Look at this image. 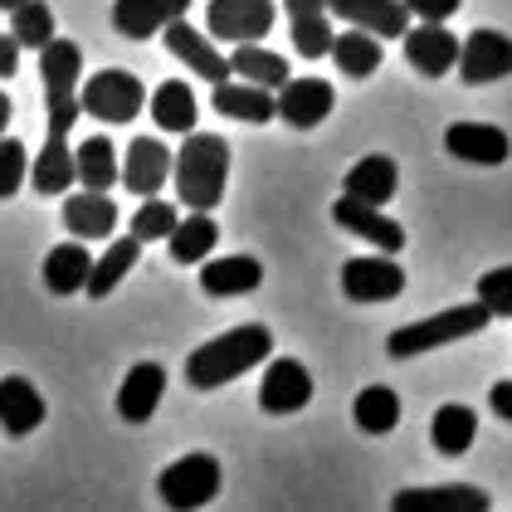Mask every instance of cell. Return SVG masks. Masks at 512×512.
Returning a JSON list of instances; mask_svg holds the SVG:
<instances>
[{
  "label": "cell",
  "instance_id": "cell-1",
  "mask_svg": "<svg viewBox=\"0 0 512 512\" xmlns=\"http://www.w3.org/2000/svg\"><path fill=\"white\" fill-rule=\"evenodd\" d=\"M83 49L79 40H49L40 49V79H44V108H49V137L40 157L30 166V186L40 196H64L79 181V152L69 147V127L79 122L83 108Z\"/></svg>",
  "mask_w": 512,
  "mask_h": 512
},
{
  "label": "cell",
  "instance_id": "cell-2",
  "mask_svg": "<svg viewBox=\"0 0 512 512\" xmlns=\"http://www.w3.org/2000/svg\"><path fill=\"white\" fill-rule=\"evenodd\" d=\"M269 352H274V332L264 322H244L186 356V381H191V391H220V386L239 381L244 371H254Z\"/></svg>",
  "mask_w": 512,
  "mask_h": 512
},
{
  "label": "cell",
  "instance_id": "cell-3",
  "mask_svg": "<svg viewBox=\"0 0 512 512\" xmlns=\"http://www.w3.org/2000/svg\"><path fill=\"white\" fill-rule=\"evenodd\" d=\"M176 196L191 210H215L225 200L230 181V142L215 132H186L181 152H176Z\"/></svg>",
  "mask_w": 512,
  "mask_h": 512
},
{
  "label": "cell",
  "instance_id": "cell-4",
  "mask_svg": "<svg viewBox=\"0 0 512 512\" xmlns=\"http://www.w3.org/2000/svg\"><path fill=\"white\" fill-rule=\"evenodd\" d=\"M488 322H493V313H488L483 298H478V303H464V308H444V313L420 317V322H410V327H395L391 337H386V356L405 361V356H420V352H439V347H449V342L478 337Z\"/></svg>",
  "mask_w": 512,
  "mask_h": 512
},
{
  "label": "cell",
  "instance_id": "cell-5",
  "mask_svg": "<svg viewBox=\"0 0 512 512\" xmlns=\"http://www.w3.org/2000/svg\"><path fill=\"white\" fill-rule=\"evenodd\" d=\"M157 493L161 503L176 512L215 503V493H220V459L215 454H186V459L166 464L157 478Z\"/></svg>",
  "mask_w": 512,
  "mask_h": 512
},
{
  "label": "cell",
  "instance_id": "cell-6",
  "mask_svg": "<svg viewBox=\"0 0 512 512\" xmlns=\"http://www.w3.org/2000/svg\"><path fill=\"white\" fill-rule=\"evenodd\" d=\"M147 108V88L127 69H98L93 79H83V113L98 122H132Z\"/></svg>",
  "mask_w": 512,
  "mask_h": 512
},
{
  "label": "cell",
  "instance_id": "cell-7",
  "mask_svg": "<svg viewBox=\"0 0 512 512\" xmlns=\"http://www.w3.org/2000/svg\"><path fill=\"white\" fill-rule=\"evenodd\" d=\"M342 293L352 303H391L405 293V269L395 264V254H366L342 264Z\"/></svg>",
  "mask_w": 512,
  "mask_h": 512
},
{
  "label": "cell",
  "instance_id": "cell-8",
  "mask_svg": "<svg viewBox=\"0 0 512 512\" xmlns=\"http://www.w3.org/2000/svg\"><path fill=\"white\" fill-rule=\"evenodd\" d=\"M205 30L215 40H264L274 30V0H210L205 5Z\"/></svg>",
  "mask_w": 512,
  "mask_h": 512
},
{
  "label": "cell",
  "instance_id": "cell-9",
  "mask_svg": "<svg viewBox=\"0 0 512 512\" xmlns=\"http://www.w3.org/2000/svg\"><path fill=\"white\" fill-rule=\"evenodd\" d=\"M459 49H464V40L449 35L444 20H420L415 30H405V59L425 79H444L449 69H459Z\"/></svg>",
  "mask_w": 512,
  "mask_h": 512
},
{
  "label": "cell",
  "instance_id": "cell-10",
  "mask_svg": "<svg viewBox=\"0 0 512 512\" xmlns=\"http://www.w3.org/2000/svg\"><path fill=\"white\" fill-rule=\"evenodd\" d=\"M171 176H176V152H166L161 137H137L127 147V157H122V186L132 196H142V200L161 196V186Z\"/></svg>",
  "mask_w": 512,
  "mask_h": 512
},
{
  "label": "cell",
  "instance_id": "cell-11",
  "mask_svg": "<svg viewBox=\"0 0 512 512\" xmlns=\"http://www.w3.org/2000/svg\"><path fill=\"white\" fill-rule=\"evenodd\" d=\"M332 220H337L347 235H361L366 244H376V249H386V254H400V249H405V230L395 225L381 205H371V200H356L342 191V200L332 205Z\"/></svg>",
  "mask_w": 512,
  "mask_h": 512
},
{
  "label": "cell",
  "instance_id": "cell-12",
  "mask_svg": "<svg viewBox=\"0 0 512 512\" xmlns=\"http://www.w3.org/2000/svg\"><path fill=\"white\" fill-rule=\"evenodd\" d=\"M512 74V40L503 30H473L459 49V79L464 83H498Z\"/></svg>",
  "mask_w": 512,
  "mask_h": 512
},
{
  "label": "cell",
  "instance_id": "cell-13",
  "mask_svg": "<svg viewBox=\"0 0 512 512\" xmlns=\"http://www.w3.org/2000/svg\"><path fill=\"white\" fill-rule=\"evenodd\" d=\"M308 400H313V376H308V366L293 361V356H278L274 366L264 371V386H259L264 415H298Z\"/></svg>",
  "mask_w": 512,
  "mask_h": 512
},
{
  "label": "cell",
  "instance_id": "cell-14",
  "mask_svg": "<svg viewBox=\"0 0 512 512\" xmlns=\"http://www.w3.org/2000/svg\"><path fill=\"white\" fill-rule=\"evenodd\" d=\"M161 40H166V49H171V54H176V59H181V64H186L196 79L225 83L230 74H235V69H230V59H225L215 44L205 40L191 20H176V25H166V30H161Z\"/></svg>",
  "mask_w": 512,
  "mask_h": 512
},
{
  "label": "cell",
  "instance_id": "cell-15",
  "mask_svg": "<svg viewBox=\"0 0 512 512\" xmlns=\"http://www.w3.org/2000/svg\"><path fill=\"white\" fill-rule=\"evenodd\" d=\"M444 147H449V157L473 161V166H503L512 157L508 132L493 127V122H449Z\"/></svg>",
  "mask_w": 512,
  "mask_h": 512
},
{
  "label": "cell",
  "instance_id": "cell-16",
  "mask_svg": "<svg viewBox=\"0 0 512 512\" xmlns=\"http://www.w3.org/2000/svg\"><path fill=\"white\" fill-rule=\"evenodd\" d=\"M191 0H118L113 5V30L122 40H152L166 25L186 20Z\"/></svg>",
  "mask_w": 512,
  "mask_h": 512
},
{
  "label": "cell",
  "instance_id": "cell-17",
  "mask_svg": "<svg viewBox=\"0 0 512 512\" xmlns=\"http://www.w3.org/2000/svg\"><path fill=\"white\" fill-rule=\"evenodd\" d=\"M337 108V93L327 79H288L278 88V118L298 132H308Z\"/></svg>",
  "mask_w": 512,
  "mask_h": 512
},
{
  "label": "cell",
  "instance_id": "cell-18",
  "mask_svg": "<svg viewBox=\"0 0 512 512\" xmlns=\"http://www.w3.org/2000/svg\"><path fill=\"white\" fill-rule=\"evenodd\" d=\"M327 5H332L337 20L361 25L381 40H405V30H410V5L405 0H327Z\"/></svg>",
  "mask_w": 512,
  "mask_h": 512
},
{
  "label": "cell",
  "instance_id": "cell-19",
  "mask_svg": "<svg viewBox=\"0 0 512 512\" xmlns=\"http://www.w3.org/2000/svg\"><path fill=\"white\" fill-rule=\"evenodd\" d=\"M288 10V30H293V49L303 59H322L332 54V5L327 0H283Z\"/></svg>",
  "mask_w": 512,
  "mask_h": 512
},
{
  "label": "cell",
  "instance_id": "cell-20",
  "mask_svg": "<svg viewBox=\"0 0 512 512\" xmlns=\"http://www.w3.org/2000/svg\"><path fill=\"white\" fill-rule=\"evenodd\" d=\"M161 395H166V371H161L157 361H137V366L122 376L118 415L127 420V425H142V420H152V415H157Z\"/></svg>",
  "mask_w": 512,
  "mask_h": 512
},
{
  "label": "cell",
  "instance_id": "cell-21",
  "mask_svg": "<svg viewBox=\"0 0 512 512\" xmlns=\"http://www.w3.org/2000/svg\"><path fill=\"white\" fill-rule=\"evenodd\" d=\"M215 113L220 118H235V122H274L278 118V98H274V88H264V83H249V79H239V83H215Z\"/></svg>",
  "mask_w": 512,
  "mask_h": 512
},
{
  "label": "cell",
  "instance_id": "cell-22",
  "mask_svg": "<svg viewBox=\"0 0 512 512\" xmlns=\"http://www.w3.org/2000/svg\"><path fill=\"white\" fill-rule=\"evenodd\" d=\"M395 512H483L488 493L473 483H444V488H400L395 493Z\"/></svg>",
  "mask_w": 512,
  "mask_h": 512
},
{
  "label": "cell",
  "instance_id": "cell-23",
  "mask_svg": "<svg viewBox=\"0 0 512 512\" xmlns=\"http://www.w3.org/2000/svg\"><path fill=\"white\" fill-rule=\"evenodd\" d=\"M264 283V264L254 254H230V259H205L200 264V288L210 298H239Z\"/></svg>",
  "mask_w": 512,
  "mask_h": 512
},
{
  "label": "cell",
  "instance_id": "cell-24",
  "mask_svg": "<svg viewBox=\"0 0 512 512\" xmlns=\"http://www.w3.org/2000/svg\"><path fill=\"white\" fill-rule=\"evenodd\" d=\"M44 395L25 376H0V430L5 434H30L44 425Z\"/></svg>",
  "mask_w": 512,
  "mask_h": 512
},
{
  "label": "cell",
  "instance_id": "cell-25",
  "mask_svg": "<svg viewBox=\"0 0 512 512\" xmlns=\"http://www.w3.org/2000/svg\"><path fill=\"white\" fill-rule=\"evenodd\" d=\"M93 254L83 249V239H69V244H54L49 254H44V288L49 293H59V298H69V293H79L88 288V274H93Z\"/></svg>",
  "mask_w": 512,
  "mask_h": 512
},
{
  "label": "cell",
  "instance_id": "cell-26",
  "mask_svg": "<svg viewBox=\"0 0 512 512\" xmlns=\"http://www.w3.org/2000/svg\"><path fill=\"white\" fill-rule=\"evenodd\" d=\"M64 230L79 239H108L118 230V205L103 196V191L64 196Z\"/></svg>",
  "mask_w": 512,
  "mask_h": 512
},
{
  "label": "cell",
  "instance_id": "cell-27",
  "mask_svg": "<svg viewBox=\"0 0 512 512\" xmlns=\"http://www.w3.org/2000/svg\"><path fill=\"white\" fill-rule=\"evenodd\" d=\"M147 108H152V118H157L161 132H196V118H200V103H196V88L181 79L161 83L157 93L147 98Z\"/></svg>",
  "mask_w": 512,
  "mask_h": 512
},
{
  "label": "cell",
  "instance_id": "cell-28",
  "mask_svg": "<svg viewBox=\"0 0 512 512\" xmlns=\"http://www.w3.org/2000/svg\"><path fill=\"white\" fill-rule=\"evenodd\" d=\"M137 259H142V239L127 230V235L113 239V244H108V254L93 264V274H88V288H83V293H88V298H108L122 278L137 269Z\"/></svg>",
  "mask_w": 512,
  "mask_h": 512
},
{
  "label": "cell",
  "instance_id": "cell-29",
  "mask_svg": "<svg viewBox=\"0 0 512 512\" xmlns=\"http://www.w3.org/2000/svg\"><path fill=\"white\" fill-rule=\"evenodd\" d=\"M332 59L347 79H371L381 69V35L361 30V25H347L337 40H332Z\"/></svg>",
  "mask_w": 512,
  "mask_h": 512
},
{
  "label": "cell",
  "instance_id": "cell-30",
  "mask_svg": "<svg viewBox=\"0 0 512 512\" xmlns=\"http://www.w3.org/2000/svg\"><path fill=\"white\" fill-rule=\"evenodd\" d=\"M395 186H400V171H395V161L391 157H361L347 171V181H342V191L356 200H371V205H386V200L395 196Z\"/></svg>",
  "mask_w": 512,
  "mask_h": 512
},
{
  "label": "cell",
  "instance_id": "cell-31",
  "mask_svg": "<svg viewBox=\"0 0 512 512\" xmlns=\"http://www.w3.org/2000/svg\"><path fill=\"white\" fill-rule=\"evenodd\" d=\"M166 244H171V259H176V264H205L210 249L220 244V225L210 220V210H191Z\"/></svg>",
  "mask_w": 512,
  "mask_h": 512
},
{
  "label": "cell",
  "instance_id": "cell-32",
  "mask_svg": "<svg viewBox=\"0 0 512 512\" xmlns=\"http://www.w3.org/2000/svg\"><path fill=\"white\" fill-rule=\"evenodd\" d=\"M473 434H478V415H473L469 405H439L430 420V439L439 454H449V459H459V454H469Z\"/></svg>",
  "mask_w": 512,
  "mask_h": 512
},
{
  "label": "cell",
  "instance_id": "cell-33",
  "mask_svg": "<svg viewBox=\"0 0 512 512\" xmlns=\"http://www.w3.org/2000/svg\"><path fill=\"white\" fill-rule=\"evenodd\" d=\"M118 147L108 137H83L79 142V186L83 191H113L118 186Z\"/></svg>",
  "mask_w": 512,
  "mask_h": 512
},
{
  "label": "cell",
  "instance_id": "cell-34",
  "mask_svg": "<svg viewBox=\"0 0 512 512\" xmlns=\"http://www.w3.org/2000/svg\"><path fill=\"white\" fill-rule=\"evenodd\" d=\"M230 69H235V79L264 83V88H283V83L293 79L288 74V59L274 54V49H259V44H239L235 54H230Z\"/></svg>",
  "mask_w": 512,
  "mask_h": 512
},
{
  "label": "cell",
  "instance_id": "cell-35",
  "mask_svg": "<svg viewBox=\"0 0 512 512\" xmlns=\"http://www.w3.org/2000/svg\"><path fill=\"white\" fill-rule=\"evenodd\" d=\"M352 415H356V430L391 434L395 425H400V395H395L391 386H366V391L356 395Z\"/></svg>",
  "mask_w": 512,
  "mask_h": 512
},
{
  "label": "cell",
  "instance_id": "cell-36",
  "mask_svg": "<svg viewBox=\"0 0 512 512\" xmlns=\"http://www.w3.org/2000/svg\"><path fill=\"white\" fill-rule=\"evenodd\" d=\"M10 35L25 44V49H44L49 40H59V25H54V10L44 0H25L10 10Z\"/></svg>",
  "mask_w": 512,
  "mask_h": 512
},
{
  "label": "cell",
  "instance_id": "cell-37",
  "mask_svg": "<svg viewBox=\"0 0 512 512\" xmlns=\"http://www.w3.org/2000/svg\"><path fill=\"white\" fill-rule=\"evenodd\" d=\"M176 225H181V215H176V205H166V200H142V210L132 215V235L142 239V244H157V239H171L176 235Z\"/></svg>",
  "mask_w": 512,
  "mask_h": 512
},
{
  "label": "cell",
  "instance_id": "cell-38",
  "mask_svg": "<svg viewBox=\"0 0 512 512\" xmlns=\"http://www.w3.org/2000/svg\"><path fill=\"white\" fill-rule=\"evenodd\" d=\"M30 152H25V142H15V137H0V200H10L20 186H25V176H30Z\"/></svg>",
  "mask_w": 512,
  "mask_h": 512
},
{
  "label": "cell",
  "instance_id": "cell-39",
  "mask_svg": "<svg viewBox=\"0 0 512 512\" xmlns=\"http://www.w3.org/2000/svg\"><path fill=\"white\" fill-rule=\"evenodd\" d=\"M478 298L488 303V313L493 317H512V264L478 278Z\"/></svg>",
  "mask_w": 512,
  "mask_h": 512
},
{
  "label": "cell",
  "instance_id": "cell-40",
  "mask_svg": "<svg viewBox=\"0 0 512 512\" xmlns=\"http://www.w3.org/2000/svg\"><path fill=\"white\" fill-rule=\"evenodd\" d=\"M405 5H410V15H415V20H449L464 0H405Z\"/></svg>",
  "mask_w": 512,
  "mask_h": 512
},
{
  "label": "cell",
  "instance_id": "cell-41",
  "mask_svg": "<svg viewBox=\"0 0 512 512\" xmlns=\"http://www.w3.org/2000/svg\"><path fill=\"white\" fill-rule=\"evenodd\" d=\"M20 49H25V44L15 40V35H0V79H15V69H20Z\"/></svg>",
  "mask_w": 512,
  "mask_h": 512
},
{
  "label": "cell",
  "instance_id": "cell-42",
  "mask_svg": "<svg viewBox=\"0 0 512 512\" xmlns=\"http://www.w3.org/2000/svg\"><path fill=\"white\" fill-rule=\"evenodd\" d=\"M488 405H493V415H498V420H508L512 425V381H498V386L488 391Z\"/></svg>",
  "mask_w": 512,
  "mask_h": 512
},
{
  "label": "cell",
  "instance_id": "cell-43",
  "mask_svg": "<svg viewBox=\"0 0 512 512\" xmlns=\"http://www.w3.org/2000/svg\"><path fill=\"white\" fill-rule=\"evenodd\" d=\"M10 113H15V108H10V93L0 88V137H5V127H10Z\"/></svg>",
  "mask_w": 512,
  "mask_h": 512
},
{
  "label": "cell",
  "instance_id": "cell-44",
  "mask_svg": "<svg viewBox=\"0 0 512 512\" xmlns=\"http://www.w3.org/2000/svg\"><path fill=\"white\" fill-rule=\"evenodd\" d=\"M15 5H25V0H0V10H15Z\"/></svg>",
  "mask_w": 512,
  "mask_h": 512
}]
</instances>
